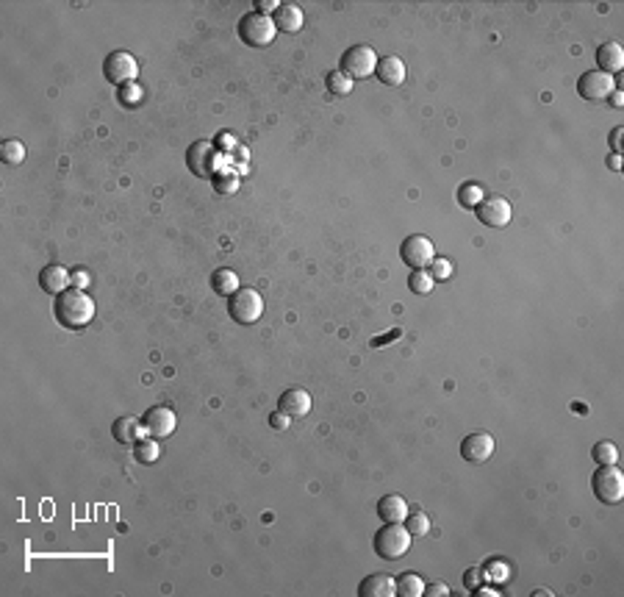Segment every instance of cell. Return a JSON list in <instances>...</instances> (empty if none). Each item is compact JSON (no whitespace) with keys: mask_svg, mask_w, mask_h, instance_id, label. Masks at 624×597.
I'll return each instance as SVG.
<instances>
[{"mask_svg":"<svg viewBox=\"0 0 624 597\" xmlns=\"http://www.w3.org/2000/svg\"><path fill=\"white\" fill-rule=\"evenodd\" d=\"M449 595V589L444 586V583H427L425 586V597H444Z\"/></svg>","mask_w":624,"mask_h":597,"instance_id":"ab89813d","label":"cell"},{"mask_svg":"<svg viewBox=\"0 0 624 597\" xmlns=\"http://www.w3.org/2000/svg\"><path fill=\"white\" fill-rule=\"evenodd\" d=\"M397 595L402 597H425V581L416 572H402L397 578Z\"/></svg>","mask_w":624,"mask_h":597,"instance_id":"603a6c76","label":"cell"},{"mask_svg":"<svg viewBox=\"0 0 624 597\" xmlns=\"http://www.w3.org/2000/svg\"><path fill=\"white\" fill-rule=\"evenodd\" d=\"M433 275L427 272V270H411V275H408V289L414 292V295H430L433 292Z\"/></svg>","mask_w":624,"mask_h":597,"instance_id":"83f0119b","label":"cell"},{"mask_svg":"<svg viewBox=\"0 0 624 597\" xmlns=\"http://www.w3.org/2000/svg\"><path fill=\"white\" fill-rule=\"evenodd\" d=\"M111 434H114V439L120 442V444H136L139 439H147V437H150L147 428H145V422L136 419V417H120V419H114Z\"/></svg>","mask_w":624,"mask_h":597,"instance_id":"9a60e30c","label":"cell"},{"mask_svg":"<svg viewBox=\"0 0 624 597\" xmlns=\"http://www.w3.org/2000/svg\"><path fill=\"white\" fill-rule=\"evenodd\" d=\"M70 278H73V289H83V292H86V286L92 281V275L86 270H70Z\"/></svg>","mask_w":624,"mask_h":597,"instance_id":"e575fe53","label":"cell"},{"mask_svg":"<svg viewBox=\"0 0 624 597\" xmlns=\"http://www.w3.org/2000/svg\"><path fill=\"white\" fill-rule=\"evenodd\" d=\"M591 486L602 503L616 506L624 497V472L616 464H599V469L591 478Z\"/></svg>","mask_w":624,"mask_h":597,"instance_id":"5b68a950","label":"cell"},{"mask_svg":"<svg viewBox=\"0 0 624 597\" xmlns=\"http://www.w3.org/2000/svg\"><path fill=\"white\" fill-rule=\"evenodd\" d=\"M39 286L48 292V295H61L73 286V278H70V270L61 267V264H48L42 272H39Z\"/></svg>","mask_w":624,"mask_h":597,"instance_id":"e0dca14e","label":"cell"},{"mask_svg":"<svg viewBox=\"0 0 624 597\" xmlns=\"http://www.w3.org/2000/svg\"><path fill=\"white\" fill-rule=\"evenodd\" d=\"M378 517L383 522H405L408 517V500L402 494H386L378 503Z\"/></svg>","mask_w":624,"mask_h":597,"instance_id":"d6986e66","label":"cell"},{"mask_svg":"<svg viewBox=\"0 0 624 597\" xmlns=\"http://www.w3.org/2000/svg\"><path fill=\"white\" fill-rule=\"evenodd\" d=\"M53 314L56 322L64 328H86L95 320V300L83 292V289H67L56 297L53 303Z\"/></svg>","mask_w":624,"mask_h":597,"instance_id":"6da1fadb","label":"cell"},{"mask_svg":"<svg viewBox=\"0 0 624 597\" xmlns=\"http://www.w3.org/2000/svg\"><path fill=\"white\" fill-rule=\"evenodd\" d=\"M103 76L111 81V83H117V86L133 83V81L139 78V61H136V56H130L128 51L108 53L103 61Z\"/></svg>","mask_w":624,"mask_h":597,"instance_id":"52a82bcc","label":"cell"},{"mask_svg":"<svg viewBox=\"0 0 624 597\" xmlns=\"http://www.w3.org/2000/svg\"><path fill=\"white\" fill-rule=\"evenodd\" d=\"M0 158H3V164H9V167H20V164L26 161V145L17 142V139H6L3 148H0Z\"/></svg>","mask_w":624,"mask_h":597,"instance_id":"cb8c5ba5","label":"cell"},{"mask_svg":"<svg viewBox=\"0 0 624 597\" xmlns=\"http://www.w3.org/2000/svg\"><path fill=\"white\" fill-rule=\"evenodd\" d=\"M483 198H486V189L480 183H464L458 189V203L464 208H477L483 203Z\"/></svg>","mask_w":624,"mask_h":597,"instance_id":"d4e9b609","label":"cell"},{"mask_svg":"<svg viewBox=\"0 0 624 597\" xmlns=\"http://www.w3.org/2000/svg\"><path fill=\"white\" fill-rule=\"evenodd\" d=\"M375 76L383 81L386 86H400V83L405 81V64H402L400 56H383V58L378 61Z\"/></svg>","mask_w":624,"mask_h":597,"instance_id":"44dd1931","label":"cell"},{"mask_svg":"<svg viewBox=\"0 0 624 597\" xmlns=\"http://www.w3.org/2000/svg\"><path fill=\"white\" fill-rule=\"evenodd\" d=\"M278 9H281V3H278V0H259V3H256V11H259V14H264V17L275 14Z\"/></svg>","mask_w":624,"mask_h":597,"instance_id":"d590c367","label":"cell"},{"mask_svg":"<svg viewBox=\"0 0 624 597\" xmlns=\"http://www.w3.org/2000/svg\"><path fill=\"white\" fill-rule=\"evenodd\" d=\"M311 394L303 389V387H291V389H286L284 394H281V400H278V412H284V414H288L291 419L294 417H306L308 412H311Z\"/></svg>","mask_w":624,"mask_h":597,"instance_id":"5bb4252c","label":"cell"},{"mask_svg":"<svg viewBox=\"0 0 624 597\" xmlns=\"http://www.w3.org/2000/svg\"><path fill=\"white\" fill-rule=\"evenodd\" d=\"M591 453H594V461H597V464H616V461H619V447H616L613 442H597Z\"/></svg>","mask_w":624,"mask_h":597,"instance_id":"f1b7e54d","label":"cell"},{"mask_svg":"<svg viewBox=\"0 0 624 597\" xmlns=\"http://www.w3.org/2000/svg\"><path fill=\"white\" fill-rule=\"evenodd\" d=\"M514 217V208L505 198L499 195H492V198H483V203L477 206V220L489 228H505Z\"/></svg>","mask_w":624,"mask_h":597,"instance_id":"30bf717a","label":"cell"},{"mask_svg":"<svg viewBox=\"0 0 624 597\" xmlns=\"http://www.w3.org/2000/svg\"><path fill=\"white\" fill-rule=\"evenodd\" d=\"M142 422H145V428L153 439H167V437H172V431L178 425V417L170 406H153L147 414L142 417Z\"/></svg>","mask_w":624,"mask_h":597,"instance_id":"7c38bea8","label":"cell"},{"mask_svg":"<svg viewBox=\"0 0 624 597\" xmlns=\"http://www.w3.org/2000/svg\"><path fill=\"white\" fill-rule=\"evenodd\" d=\"M474 595H477V597H499L502 592H499V589H494V586H486V583H480V586L474 589Z\"/></svg>","mask_w":624,"mask_h":597,"instance_id":"b9f144b4","label":"cell"},{"mask_svg":"<svg viewBox=\"0 0 624 597\" xmlns=\"http://www.w3.org/2000/svg\"><path fill=\"white\" fill-rule=\"evenodd\" d=\"M214 183H217V192H222V195H234L236 186H239V173H236V170L217 173V175H214Z\"/></svg>","mask_w":624,"mask_h":597,"instance_id":"f546056e","label":"cell"},{"mask_svg":"<svg viewBox=\"0 0 624 597\" xmlns=\"http://www.w3.org/2000/svg\"><path fill=\"white\" fill-rule=\"evenodd\" d=\"M400 256L411 270H427L433 259H436V248L425 234H411L402 239L400 245Z\"/></svg>","mask_w":624,"mask_h":597,"instance_id":"ba28073f","label":"cell"},{"mask_svg":"<svg viewBox=\"0 0 624 597\" xmlns=\"http://www.w3.org/2000/svg\"><path fill=\"white\" fill-rule=\"evenodd\" d=\"M378 61H380V56L375 53V48H369V45H353L350 51L341 56V73H347L353 81L369 78V76H375Z\"/></svg>","mask_w":624,"mask_h":597,"instance_id":"8992f818","label":"cell"},{"mask_svg":"<svg viewBox=\"0 0 624 597\" xmlns=\"http://www.w3.org/2000/svg\"><path fill=\"white\" fill-rule=\"evenodd\" d=\"M228 314L239 325H253V322H259L261 314H264V297L256 289L244 286V289H239V292H234L228 297Z\"/></svg>","mask_w":624,"mask_h":597,"instance_id":"277c9868","label":"cell"},{"mask_svg":"<svg viewBox=\"0 0 624 597\" xmlns=\"http://www.w3.org/2000/svg\"><path fill=\"white\" fill-rule=\"evenodd\" d=\"M608 167H610L613 173H619V170H622V153H610V156H608Z\"/></svg>","mask_w":624,"mask_h":597,"instance_id":"ee69618b","label":"cell"},{"mask_svg":"<svg viewBox=\"0 0 624 597\" xmlns=\"http://www.w3.org/2000/svg\"><path fill=\"white\" fill-rule=\"evenodd\" d=\"M217 142H219V150H225V153H234L236 148H239L231 133H219V139H217Z\"/></svg>","mask_w":624,"mask_h":597,"instance_id":"74e56055","label":"cell"},{"mask_svg":"<svg viewBox=\"0 0 624 597\" xmlns=\"http://www.w3.org/2000/svg\"><path fill=\"white\" fill-rule=\"evenodd\" d=\"M622 133H624L622 126L610 131V148H613V153H622Z\"/></svg>","mask_w":624,"mask_h":597,"instance_id":"60d3db41","label":"cell"},{"mask_svg":"<svg viewBox=\"0 0 624 597\" xmlns=\"http://www.w3.org/2000/svg\"><path fill=\"white\" fill-rule=\"evenodd\" d=\"M483 578H486L483 567H472V570L464 575V583H467V589H477V586L483 583Z\"/></svg>","mask_w":624,"mask_h":597,"instance_id":"836d02e7","label":"cell"},{"mask_svg":"<svg viewBox=\"0 0 624 597\" xmlns=\"http://www.w3.org/2000/svg\"><path fill=\"white\" fill-rule=\"evenodd\" d=\"M427 272L433 275V281H449V278H452V264L447 259H442V256H436L433 264L427 267Z\"/></svg>","mask_w":624,"mask_h":597,"instance_id":"d6a6232c","label":"cell"},{"mask_svg":"<svg viewBox=\"0 0 624 597\" xmlns=\"http://www.w3.org/2000/svg\"><path fill=\"white\" fill-rule=\"evenodd\" d=\"M597 61H599V70L602 73H608V76H613V73H619L624 67V51L619 42H602L597 48Z\"/></svg>","mask_w":624,"mask_h":597,"instance_id":"ffe728a7","label":"cell"},{"mask_svg":"<svg viewBox=\"0 0 624 597\" xmlns=\"http://www.w3.org/2000/svg\"><path fill=\"white\" fill-rule=\"evenodd\" d=\"M411 534L405 528V522H386L378 534H375V553L386 561H397L411 550Z\"/></svg>","mask_w":624,"mask_h":597,"instance_id":"7a4b0ae2","label":"cell"},{"mask_svg":"<svg viewBox=\"0 0 624 597\" xmlns=\"http://www.w3.org/2000/svg\"><path fill=\"white\" fill-rule=\"evenodd\" d=\"M239 36L241 42H247L250 48H266L275 42L278 36V28H275V20L272 17H264L259 11H250L239 20Z\"/></svg>","mask_w":624,"mask_h":597,"instance_id":"3957f363","label":"cell"},{"mask_svg":"<svg viewBox=\"0 0 624 597\" xmlns=\"http://www.w3.org/2000/svg\"><path fill=\"white\" fill-rule=\"evenodd\" d=\"M142 98H145V89L139 86V81L120 86V101H123V106H130V108H133V106L142 103Z\"/></svg>","mask_w":624,"mask_h":597,"instance_id":"1f68e13d","label":"cell"},{"mask_svg":"<svg viewBox=\"0 0 624 597\" xmlns=\"http://www.w3.org/2000/svg\"><path fill=\"white\" fill-rule=\"evenodd\" d=\"M269 425H272V428H278V431H286L288 425H291V417L284 414V412H275V414L269 417Z\"/></svg>","mask_w":624,"mask_h":597,"instance_id":"8d00e7d4","label":"cell"},{"mask_svg":"<svg viewBox=\"0 0 624 597\" xmlns=\"http://www.w3.org/2000/svg\"><path fill=\"white\" fill-rule=\"evenodd\" d=\"M272 20H275V28L284 34H297V31H303V23H306L303 9L294 3H281V9L272 14Z\"/></svg>","mask_w":624,"mask_h":597,"instance_id":"ac0fdd59","label":"cell"},{"mask_svg":"<svg viewBox=\"0 0 624 597\" xmlns=\"http://www.w3.org/2000/svg\"><path fill=\"white\" fill-rule=\"evenodd\" d=\"M361 597H394L397 595V578H391L386 572H372L366 575L358 586Z\"/></svg>","mask_w":624,"mask_h":597,"instance_id":"2e32d148","label":"cell"},{"mask_svg":"<svg viewBox=\"0 0 624 597\" xmlns=\"http://www.w3.org/2000/svg\"><path fill=\"white\" fill-rule=\"evenodd\" d=\"M405 528H408V534H411V536H425V534L430 531V517H427V514H422V511L408 514V517H405Z\"/></svg>","mask_w":624,"mask_h":597,"instance_id":"4dcf8cb0","label":"cell"},{"mask_svg":"<svg viewBox=\"0 0 624 597\" xmlns=\"http://www.w3.org/2000/svg\"><path fill=\"white\" fill-rule=\"evenodd\" d=\"M186 164L197 178H208L217 173V150L211 148V142H194L186 150Z\"/></svg>","mask_w":624,"mask_h":597,"instance_id":"8fae6325","label":"cell"},{"mask_svg":"<svg viewBox=\"0 0 624 597\" xmlns=\"http://www.w3.org/2000/svg\"><path fill=\"white\" fill-rule=\"evenodd\" d=\"M133 450H136V461H142V464H153V461H158V456H161V447H158V442L153 439V437L139 439L133 444Z\"/></svg>","mask_w":624,"mask_h":597,"instance_id":"4316f807","label":"cell"},{"mask_svg":"<svg viewBox=\"0 0 624 597\" xmlns=\"http://www.w3.org/2000/svg\"><path fill=\"white\" fill-rule=\"evenodd\" d=\"M461 456H464L467 461H472V464L489 461V459L494 456V437H492V434H483V431L469 434L467 439L461 442Z\"/></svg>","mask_w":624,"mask_h":597,"instance_id":"4fadbf2b","label":"cell"},{"mask_svg":"<svg viewBox=\"0 0 624 597\" xmlns=\"http://www.w3.org/2000/svg\"><path fill=\"white\" fill-rule=\"evenodd\" d=\"M616 89V81L613 76H608V73H602V70H591V73H583L580 81H577V92H580V98H586V101H608V95Z\"/></svg>","mask_w":624,"mask_h":597,"instance_id":"9c48e42d","label":"cell"},{"mask_svg":"<svg viewBox=\"0 0 624 597\" xmlns=\"http://www.w3.org/2000/svg\"><path fill=\"white\" fill-rule=\"evenodd\" d=\"M353 83H355V81L350 78L347 73H341V70L328 73V92L336 95V98H347V95L353 92Z\"/></svg>","mask_w":624,"mask_h":597,"instance_id":"484cf974","label":"cell"},{"mask_svg":"<svg viewBox=\"0 0 624 597\" xmlns=\"http://www.w3.org/2000/svg\"><path fill=\"white\" fill-rule=\"evenodd\" d=\"M402 337V328H394V331H389L386 337H378V339H372V347H383L386 342H394V339H400Z\"/></svg>","mask_w":624,"mask_h":597,"instance_id":"f35d334b","label":"cell"},{"mask_svg":"<svg viewBox=\"0 0 624 597\" xmlns=\"http://www.w3.org/2000/svg\"><path fill=\"white\" fill-rule=\"evenodd\" d=\"M211 289H214L219 297H231L234 292L241 289V286H239V275H236L234 270H228V267H219V270L211 275Z\"/></svg>","mask_w":624,"mask_h":597,"instance_id":"7402d4cb","label":"cell"},{"mask_svg":"<svg viewBox=\"0 0 624 597\" xmlns=\"http://www.w3.org/2000/svg\"><path fill=\"white\" fill-rule=\"evenodd\" d=\"M608 101H610V106H613V108H622V106H624V95L619 92V89H613V92L608 95Z\"/></svg>","mask_w":624,"mask_h":597,"instance_id":"7bdbcfd3","label":"cell"}]
</instances>
